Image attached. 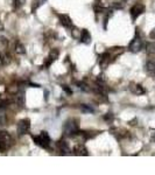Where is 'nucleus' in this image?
Here are the masks:
<instances>
[{"label": "nucleus", "mask_w": 155, "mask_h": 175, "mask_svg": "<svg viewBox=\"0 0 155 175\" xmlns=\"http://www.w3.org/2000/svg\"><path fill=\"white\" fill-rule=\"evenodd\" d=\"M33 140H34V142H35L38 146H40V147H42V148H49V145H50V137H49L48 132L42 131L39 135L33 137Z\"/></svg>", "instance_id": "f257e3e1"}, {"label": "nucleus", "mask_w": 155, "mask_h": 175, "mask_svg": "<svg viewBox=\"0 0 155 175\" xmlns=\"http://www.w3.org/2000/svg\"><path fill=\"white\" fill-rule=\"evenodd\" d=\"M63 131L67 135H74V134L78 133V124H76V120L69 119L63 125Z\"/></svg>", "instance_id": "f03ea898"}, {"label": "nucleus", "mask_w": 155, "mask_h": 175, "mask_svg": "<svg viewBox=\"0 0 155 175\" xmlns=\"http://www.w3.org/2000/svg\"><path fill=\"white\" fill-rule=\"evenodd\" d=\"M12 144V138L11 135L5 132L0 131V151H6Z\"/></svg>", "instance_id": "7ed1b4c3"}, {"label": "nucleus", "mask_w": 155, "mask_h": 175, "mask_svg": "<svg viewBox=\"0 0 155 175\" xmlns=\"http://www.w3.org/2000/svg\"><path fill=\"white\" fill-rule=\"evenodd\" d=\"M30 130V120L28 118H23L18 123L16 126V132L19 135H23L26 134L28 131Z\"/></svg>", "instance_id": "20e7f679"}, {"label": "nucleus", "mask_w": 155, "mask_h": 175, "mask_svg": "<svg viewBox=\"0 0 155 175\" xmlns=\"http://www.w3.org/2000/svg\"><path fill=\"white\" fill-rule=\"evenodd\" d=\"M142 46H143L142 40H141L140 38L135 36V38L131 41V43L128 44V49H130V51H132V53H138V51H140V50L142 49Z\"/></svg>", "instance_id": "39448f33"}, {"label": "nucleus", "mask_w": 155, "mask_h": 175, "mask_svg": "<svg viewBox=\"0 0 155 175\" xmlns=\"http://www.w3.org/2000/svg\"><path fill=\"white\" fill-rule=\"evenodd\" d=\"M143 12H145V6H143V5H141V4H137V5H134V6L131 8V11H130L131 16H132V19H133V20H137V18H139Z\"/></svg>", "instance_id": "423d86ee"}, {"label": "nucleus", "mask_w": 155, "mask_h": 175, "mask_svg": "<svg viewBox=\"0 0 155 175\" xmlns=\"http://www.w3.org/2000/svg\"><path fill=\"white\" fill-rule=\"evenodd\" d=\"M58 55H59L58 50H57V49H53V50L49 53V55H48V57H47V60H46V62H44V67H46V68H48V67H49L54 61H56V60H57Z\"/></svg>", "instance_id": "0eeeda50"}, {"label": "nucleus", "mask_w": 155, "mask_h": 175, "mask_svg": "<svg viewBox=\"0 0 155 175\" xmlns=\"http://www.w3.org/2000/svg\"><path fill=\"white\" fill-rule=\"evenodd\" d=\"M58 18L62 26H64L66 28H72V21L68 14H59Z\"/></svg>", "instance_id": "6e6552de"}, {"label": "nucleus", "mask_w": 155, "mask_h": 175, "mask_svg": "<svg viewBox=\"0 0 155 175\" xmlns=\"http://www.w3.org/2000/svg\"><path fill=\"white\" fill-rule=\"evenodd\" d=\"M81 42L84 44H89L91 42V34L89 33L87 29H83L81 33Z\"/></svg>", "instance_id": "1a4fd4ad"}, {"label": "nucleus", "mask_w": 155, "mask_h": 175, "mask_svg": "<svg viewBox=\"0 0 155 175\" xmlns=\"http://www.w3.org/2000/svg\"><path fill=\"white\" fill-rule=\"evenodd\" d=\"M15 102H16V104L20 105V106H22V105L25 104V91H23V90L18 91V94L15 95Z\"/></svg>", "instance_id": "9d476101"}, {"label": "nucleus", "mask_w": 155, "mask_h": 175, "mask_svg": "<svg viewBox=\"0 0 155 175\" xmlns=\"http://www.w3.org/2000/svg\"><path fill=\"white\" fill-rule=\"evenodd\" d=\"M110 58H111V56H110L109 53H104V54L100 56V67H102V68H106V66H107L109 62H110Z\"/></svg>", "instance_id": "9b49d317"}, {"label": "nucleus", "mask_w": 155, "mask_h": 175, "mask_svg": "<svg viewBox=\"0 0 155 175\" xmlns=\"http://www.w3.org/2000/svg\"><path fill=\"white\" fill-rule=\"evenodd\" d=\"M74 152H75L76 155H87V151H86V148L84 147L83 145H77V146H75Z\"/></svg>", "instance_id": "f8f14e48"}, {"label": "nucleus", "mask_w": 155, "mask_h": 175, "mask_svg": "<svg viewBox=\"0 0 155 175\" xmlns=\"http://www.w3.org/2000/svg\"><path fill=\"white\" fill-rule=\"evenodd\" d=\"M58 147H59V151L62 152V154H68V152L70 151L69 150V146H68V144L66 141H61L58 144Z\"/></svg>", "instance_id": "ddd939ff"}, {"label": "nucleus", "mask_w": 155, "mask_h": 175, "mask_svg": "<svg viewBox=\"0 0 155 175\" xmlns=\"http://www.w3.org/2000/svg\"><path fill=\"white\" fill-rule=\"evenodd\" d=\"M47 0H34L33 4H32V11L35 12V10H38L39 7H41Z\"/></svg>", "instance_id": "4468645a"}, {"label": "nucleus", "mask_w": 155, "mask_h": 175, "mask_svg": "<svg viewBox=\"0 0 155 175\" xmlns=\"http://www.w3.org/2000/svg\"><path fill=\"white\" fill-rule=\"evenodd\" d=\"M147 71L150 74H155V61H148L146 64Z\"/></svg>", "instance_id": "2eb2a0df"}, {"label": "nucleus", "mask_w": 155, "mask_h": 175, "mask_svg": "<svg viewBox=\"0 0 155 175\" xmlns=\"http://www.w3.org/2000/svg\"><path fill=\"white\" fill-rule=\"evenodd\" d=\"M147 53L148 54H155V42L147 44Z\"/></svg>", "instance_id": "dca6fc26"}, {"label": "nucleus", "mask_w": 155, "mask_h": 175, "mask_svg": "<svg viewBox=\"0 0 155 175\" xmlns=\"http://www.w3.org/2000/svg\"><path fill=\"white\" fill-rule=\"evenodd\" d=\"M82 111H83L84 113H92L95 110L92 109V107H90L89 105H83V106H82Z\"/></svg>", "instance_id": "f3484780"}, {"label": "nucleus", "mask_w": 155, "mask_h": 175, "mask_svg": "<svg viewBox=\"0 0 155 175\" xmlns=\"http://www.w3.org/2000/svg\"><path fill=\"white\" fill-rule=\"evenodd\" d=\"M16 53H18V54H25V53H26L25 47H23L21 43H18V44H16Z\"/></svg>", "instance_id": "a211bd4d"}, {"label": "nucleus", "mask_w": 155, "mask_h": 175, "mask_svg": "<svg viewBox=\"0 0 155 175\" xmlns=\"http://www.w3.org/2000/svg\"><path fill=\"white\" fill-rule=\"evenodd\" d=\"M25 0H14V6L15 8H20L21 6H23Z\"/></svg>", "instance_id": "6ab92c4d"}, {"label": "nucleus", "mask_w": 155, "mask_h": 175, "mask_svg": "<svg viewBox=\"0 0 155 175\" xmlns=\"http://www.w3.org/2000/svg\"><path fill=\"white\" fill-rule=\"evenodd\" d=\"M135 92L137 94H143L145 92V90H143V88L141 86V85H135Z\"/></svg>", "instance_id": "aec40b11"}, {"label": "nucleus", "mask_w": 155, "mask_h": 175, "mask_svg": "<svg viewBox=\"0 0 155 175\" xmlns=\"http://www.w3.org/2000/svg\"><path fill=\"white\" fill-rule=\"evenodd\" d=\"M78 85H79V89H82V90H84V91H87V90H89L87 88H86L87 85H86L85 83H82V82H79V83H78Z\"/></svg>", "instance_id": "412c9836"}, {"label": "nucleus", "mask_w": 155, "mask_h": 175, "mask_svg": "<svg viewBox=\"0 0 155 175\" xmlns=\"http://www.w3.org/2000/svg\"><path fill=\"white\" fill-rule=\"evenodd\" d=\"M107 114H109V116H105L104 119H105V120H112V119H113V116H112L111 113H107Z\"/></svg>", "instance_id": "4be33fe9"}, {"label": "nucleus", "mask_w": 155, "mask_h": 175, "mask_svg": "<svg viewBox=\"0 0 155 175\" xmlns=\"http://www.w3.org/2000/svg\"><path fill=\"white\" fill-rule=\"evenodd\" d=\"M149 38H150V39H153V40H155V28H154L153 31L149 33Z\"/></svg>", "instance_id": "5701e85b"}, {"label": "nucleus", "mask_w": 155, "mask_h": 175, "mask_svg": "<svg viewBox=\"0 0 155 175\" xmlns=\"http://www.w3.org/2000/svg\"><path fill=\"white\" fill-rule=\"evenodd\" d=\"M150 139H152V141H155V130H152V132H150Z\"/></svg>", "instance_id": "b1692460"}, {"label": "nucleus", "mask_w": 155, "mask_h": 175, "mask_svg": "<svg viewBox=\"0 0 155 175\" xmlns=\"http://www.w3.org/2000/svg\"><path fill=\"white\" fill-rule=\"evenodd\" d=\"M63 90H64V91H67V92H68V94H69V95H70V94H71V90H70V89H69V88H68V86H67V85H64V86H63Z\"/></svg>", "instance_id": "393cba45"}]
</instances>
